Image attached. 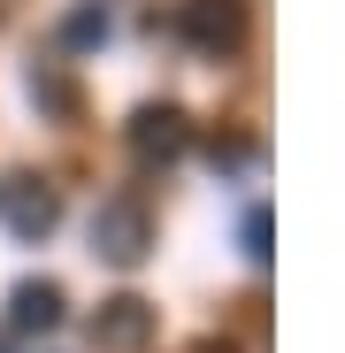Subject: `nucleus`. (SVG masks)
I'll return each mask as SVG.
<instances>
[{"label": "nucleus", "mask_w": 345, "mask_h": 353, "mask_svg": "<svg viewBox=\"0 0 345 353\" xmlns=\"http://www.w3.org/2000/svg\"><path fill=\"white\" fill-rule=\"evenodd\" d=\"M192 146V123H185V108H138L131 115V154L146 169H169V161H185Z\"/></svg>", "instance_id": "2"}, {"label": "nucleus", "mask_w": 345, "mask_h": 353, "mask_svg": "<svg viewBox=\"0 0 345 353\" xmlns=\"http://www.w3.org/2000/svg\"><path fill=\"white\" fill-rule=\"evenodd\" d=\"M0 353H8V330H0Z\"/></svg>", "instance_id": "11"}, {"label": "nucleus", "mask_w": 345, "mask_h": 353, "mask_svg": "<svg viewBox=\"0 0 345 353\" xmlns=\"http://www.w3.org/2000/svg\"><path fill=\"white\" fill-rule=\"evenodd\" d=\"M31 100H46V108H70V85L54 77V70H31Z\"/></svg>", "instance_id": "9"}, {"label": "nucleus", "mask_w": 345, "mask_h": 353, "mask_svg": "<svg viewBox=\"0 0 345 353\" xmlns=\"http://www.w3.org/2000/svg\"><path fill=\"white\" fill-rule=\"evenodd\" d=\"M54 223H62V192L39 185V176H23V185L8 192V230H16V239H46Z\"/></svg>", "instance_id": "5"}, {"label": "nucleus", "mask_w": 345, "mask_h": 353, "mask_svg": "<svg viewBox=\"0 0 345 353\" xmlns=\"http://www.w3.org/2000/svg\"><path fill=\"white\" fill-rule=\"evenodd\" d=\"M238 239H246V254H253V261H269V208H246Z\"/></svg>", "instance_id": "8"}, {"label": "nucleus", "mask_w": 345, "mask_h": 353, "mask_svg": "<svg viewBox=\"0 0 345 353\" xmlns=\"http://www.w3.org/2000/svg\"><path fill=\"white\" fill-rule=\"evenodd\" d=\"M62 315H70V300H62V284H54V276L16 284V300H8V330H54Z\"/></svg>", "instance_id": "6"}, {"label": "nucleus", "mask_w": 345, "mask_h": 353, "mask_svg": "<svg viewBox=\"0 0 345 353\" xmlns=\"http://www.w3.org/2000/svg\"><path fill=\"white\" fill-rule=\"evenodd\" d=\"M107 39V8H77L70 16V46H100Z\"/></svg>", "instance_id": "7"}, {"label": "nucleus", "mask_w": 345, "mask_h": 353, "mask_svg": "<svg viewBox=\"0 0 345 353\" xmlns=\"http://www.w3.org/2000/svg\"><path fill=\"white\" fill-rule=\"evenodd\" d=\"M92 345H100V353H146V345H154V307L138 300V292L100 300V315H92Z\"/></svg>", "instance_id": "3"}, {"label": "nucleus", "mask_w": 345, "mask_h": 353, "mask_svg": "<svg viewBox=\"0 0 345 353\" xmlns=\"http://www.w3.org/2000/svg\"><path fill=\"white\" fill-rule=\"evenodd\" d=\"M246 161H253L246 139H215V169H246Z\"/></svg>", "instance_id": "10"}, {"label": "nucleus", "mask_w": 345, "mask_h": 353, "mask_svg": "<svg viewBox=\"0 0 345 353\" xmlns=\"http://www.w3.org/2000/svg\"><path fill=\"white\" fill-rule=\"evenodd\" d=\"M146 246H154V215H146L131 192L100 200V215H92V254H100L107 269H138Z\"/></svg>", "instance_id": "1"}, {"label": "nucleus", "mask_w": 345, "mask_h": 353, "mask_svg": "<svg viewBox=\"0 0 345 353\" xmlns=\"http://www.w3.org/2000/svg\"><path fill=\"white\" fill-rule=\"evenodd\" d=\"M185 39L207 46V54H230L246 39V8L238 0H185Z\"/></svg>", "instance_id": "4"}]
</instances>
